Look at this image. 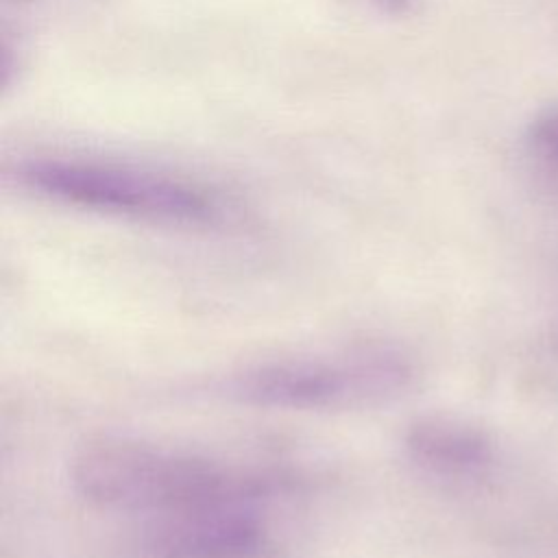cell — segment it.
<instances>
[{
	"label": "cell",
	"instance_id": "cell-1",
	"mask_svg": "<svg viewBox=\"0 0 558 558\" xmlns=\"http://www.w3.org/2000/svg\"><path fill=\"white\" fill-rule=\"evenodd\" d=\"M92 506L146 519L229 504H266L279 482L262 471L129 438H94L70 462Z\"/></svg>",
	"mask_w": 558,
	"mask_h": 558
},
{
	"label": "cell",
	"instance_id": "cell-2",
	"mask_svg": "<svg viewBox=\"0 0 558 558\" xmlns=\"http://www.w3.org/2000/svg\"><path fill=\"white\" fill-rule=\"evenodd\" d=\"M414 362L395 347L373 344L331 355L251 366L227 381L233 399L281 410H349L390 401L414 381Z\"/></svg>",
	"mask_w": 558,
	"mask_h": 558
},
{
	"label": "cell",
	"instance_id": "cell-3",
	"mask_svg": "<svg viewBox=\"0 0 558 558\" xmlns=\"http://www.w3.org/2000/svg\"><path fill=\"white\" fill-rule=\"evenodd\" d=\"M17 181L48 201L159 225H209L220 205L211 192L179 177L81 159H33Z\"/></svg>",
	"mask_w": 558,
	"mask_h": 558
},
{
	"label": "cell",
	"instance_id": "cell-4",
	"mask_svg": "<svg viewBox=\"0 0 558 558\" xmlns=\"http://www.w3.org/2000/svg\"><path fill=\"white\" fill-rule=\"evenodd\" d=\"M264 504H229L146 519L142 558H277Z\"/></svg>",
	"mask_w": 558,
	"mask_h": 558
},
{
	"label": "cell",
	"instance_id": "cell-5",
	"mask_svg": "<svg viewBox=\"0 0 558 558\" xmlns=\"http://www.w3.org/2000/svg\"><path fill=\"white\" fill-rule=\"evenodd\" d=\"M403 447L418 471L445 482L480 480L495 462L490 436L453 416L416 418L403 436Z\"/></svg>",
	"mask_w": 558,
	"mask_h": 558
},
{
	"label": "cell",
	"instance_id": "cell-6",
	"mask_svg": "<svg viewBox=\"0 0 558 558\" xmlns=\"http://www.w3.org/2000/svg\"><path fill=\"white\" fill-rule=\"evenodd\" d=\"M530 148L558 168V102L543 107L527 129Z\"/></svg>",
	"mask_w": 558,
	"mask_h": 558
},
{
	"label": "cell",
	"instance_id": "cell-7",
	"mask_svg": "<svg viewBox=\"0 0 558 558\" xmlns=\"http://www.w3.org/2000/svg\"><path fill=\"white\" fill-rule=\"evenodd\" d=\"M371 2H375L381 11H388V13H408L414 0H371Z\"/></svg>",
	"mask_w": 558,
	"mask_h": 558
}]
</instances>
